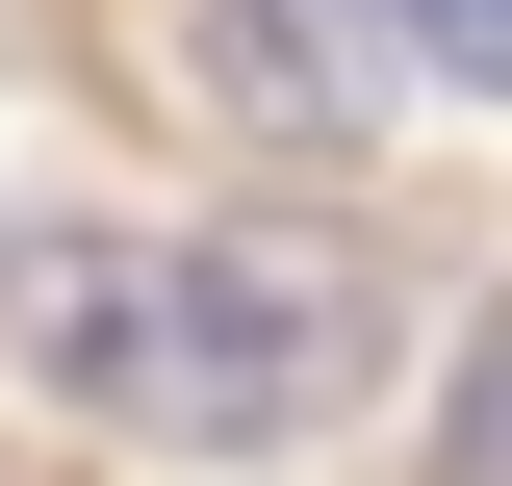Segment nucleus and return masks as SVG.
<instances>
[{"mask_svg":"<svg viewBox=\"0 0 512 486\" xmlns=\"http://www.w3.org/2000/svg\"><path fill=\"white\" fill-rule=\"evenodd\" d=\"M0 333H26V384L180 435V461H282V435L359 410L384 282L333 231H26L0 256Z\"/></svg>","mask_w":512,"mask_h":486,"instance_id":"1","label":"nucleus"},{"mask_svg":"<svg viewBox=\"0 0 512 486\" xmlns=\"http://www.w3.org/2000/svg\"><path fill=\"white\" fill-rule=\"evenodd\" d=\"M384 26H410V52H436L461 103H512V0H384Z\"/></svg>","mask_w":512,"mask_h":486,"instance_id":"3","label":"nucleus"},{"mask_svg":"<svg viewBox=\"0 0 512 486\" xmlns=\"http://www.w3.org/2000/svg\"><path fill=\"white\" fill-rule=\"evenodd\" d=\"M436 486H512V307L461 333V384H436Z\"/></svg>","mask_w":512,"mask_h":486,"instance_id":"2","label":"nucleus"}]
</instances>
